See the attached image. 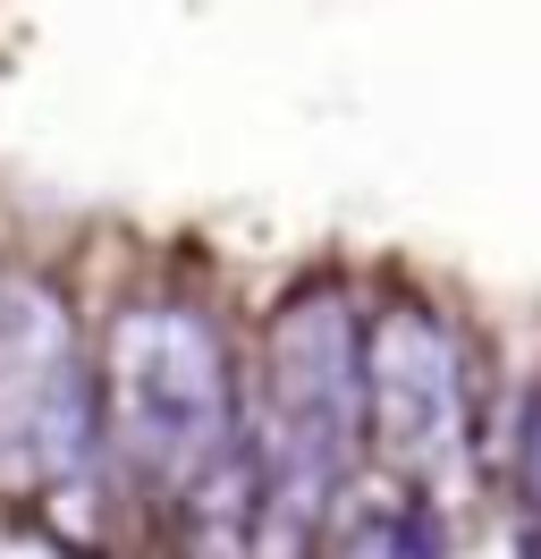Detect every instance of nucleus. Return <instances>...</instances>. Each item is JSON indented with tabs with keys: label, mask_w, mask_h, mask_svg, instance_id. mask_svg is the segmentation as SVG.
<instances>
[{
	"label": "nucleus",
	"mask_w": 541,
	"mask_h": 559,
	"mask_svg": "<svg viewBox=\"0 0 541 559\" xmlns=\"http://www.w3.org/2000/svg\"><path fill=\"white\" fill-rule=\"evenodd\" d=\"M356 306L338 280H304L263 331V407L237 424L245 450V559H313L322 525L356 491L364 382H356Z\"/></svg>",
	"instance_id": "1"
},
{
	"label": "nucleus",
	"mask_w": 541,
	"mask_h": 559,
	"mask_svg": "<svg viewBox=\"0 0 541 559\" xmlns=\"http://www.w3.org/2000/svg\"><path fill=\"white\" fill-rule=\"evenodd\" d=\"M94 399H101V450L161 500H187L212 466L237 457L245 416H237L229 348H220L212 314L178 306V297L119 306L110 348L94 365Z\"/></svg>",
	"instance_id": "2"
},
{
	"label": "nucleus",
	"mask_w": 541,
	"mask_h": 559,
	"mask_svg": "<svg viewBox=\"0 0 541 559\" xmlns=\"http://www.w3.org/2000/svg\"><path fill=\"white\" fill-rule=\"evenodd\" d=\"M101 466V399L76 314L51 280H0V491L60 500Z\"/></svg>",
	"instance_id": "3"
},
{
	"label": "nucleus",
	"mask_w": 541,
	"mask_h": 559,
	"mask_svg": "<svg viewBox=\"0 0 541 559\" xmlns=\"http://www.w3.org/2000/svg\"><path fill=\"white\" fill-rule=\"evenodd\" d=\"M356 382H364V450L389 466V484L440 500L466 475V356H457V331L423 297H389L356 331Z\"/></svg>",
	"instance_id": "4"
}]
</instances>
